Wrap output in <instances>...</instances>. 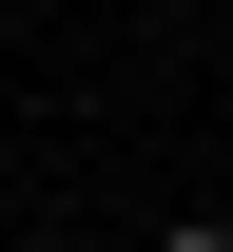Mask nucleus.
I'll return each instance as SVG.
<instances>
[{
  "label": "nucleus",
  "mask_w": 233,
  "mask_h": 252,
  "mask_svg": "<svg viewBox=\"0 0 233 252\" xmlns=\"http://www.w3.org/2000/svg\"><path fill=\"white\" fill-rule=\"evenodd\" d=\"M175 252H233V233H175Z\"/></svg>",
  "instance_id": "nucleus-1"
}]
</instances>
